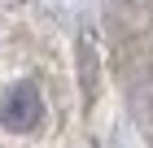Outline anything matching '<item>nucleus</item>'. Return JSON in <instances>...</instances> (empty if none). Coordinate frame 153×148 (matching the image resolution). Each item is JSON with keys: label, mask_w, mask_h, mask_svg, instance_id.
<instances>
[{"label": "nucleus", "mask_w": 153, "mask_h": 148, "mask_svg": "<svg viewBox=\"0 0 153 148\" xmlns=\"http://www.w3.org/2000/svg\"><path fill=\"white\" fill-rule=\"evenodd\" d=\"M44 118V100H39L35 83H13L0 96V126L4 131H35Z\"/></svg>", "instance_id": "f257e3e1"}, {"label": "nucleus", "mask_w": 153, "mask_h": 148, "mask_svg": "<svg viewBox=\"0 0 153 148\" xmlns=\"http://www.w3.org/2000/svg\"><path fill=\"white\" fill-rule=\"evenodd\" d=\"M79 52H83V87H88V96L96 91V52H92V35L83 31L79 35Z\"/></svg>", "instance_id": "f03ea898"}]
</instances>
